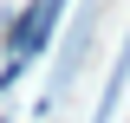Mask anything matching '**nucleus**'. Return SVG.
Masks as SVG:
<instances>
[{"instance_id":"f257e3e1","label":"nucleus","mask_w":130,"mask_h":123,"mask_svg":"<svg viewBox=\"0 0 130 123\" xmlns=\"http://www.w3.org/2000/svg\"><path fill=\"white\" fill-rule=\"evenodd\" d=\"M59 13H65V0H32L26 13L7 26V58H39L52 46V32H59Z\"/></svg>"},{"instance_id":"f03ea898","label":"nucleus","mask_w":130,"mask_h":123,"mask_svg":"<svg viewBox=\"0 0 130 123\" xmlns=\"http://www.w3.org/2000/svg\"><path fill=\"white\" fill-rule=\"evenodd\" d=\"M124 84H130V32H124V46H117L111 84H104V97H98V123H111V117H117V97H124Z\"/></svg>"}]
</instances>
